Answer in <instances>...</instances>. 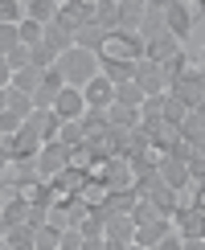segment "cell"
<instances>
[{
    "label": "cell",
    "instance_id": "49",
    "mask_svg": "<svg viewBox=\"0 0 205 250\" xmlns=\"http://www.w3.org/2000/svg\"><path fill=\"white\" fill-rule=\"evenodd\" d=\"M127 250H144V246H136V242H131V246H127Z\"/></svg>",
    "mask_w": 205,
    "mask_h": 250
},
{
    "label": "cell",
    "instance_id": "31",
    "mask_svg": "<svg viewBox=\"0 0 205 250\" xmlns=\"http://www.w3.org/2000/svg\"><path fill=\"white\" fill-rule=\"evenodd\" d=\"M25 21V4L17 0H0V25H20Z\"/></svg>",
    "mask_w": 205,
    "mask_h": 250
},
{
    "label": "cell",
    "instance_id": "12",
    "mask_svg": "<svg viewBox=\"0 0 205 250\" xmlns=\"http://www.w3.org/2000/svg\"><path fill=\"white\" fill-rule=\"evenodd\" d=\"M82 103H86V107H95V111H107L111 103H115V86H111L102 74H95L86 86H82Z\"/></svg>",
    "mask_w": 205,
    "mask_h": 250
},
{
    "label": "cell",
    "instance_id": "10",
    "mask_svg": "<svg viewBox=\"0 0 205 250\" xmlns=\"http://www.w3.org/2000/svg\"><path fill=\"white\" fill-rule=\"evenodd\" d=\"M102 242H119V246L136 242V222H131V213H111L107 226H102Z\"/></svg>",
    "mask_w": 205,
    "mask_h": 250
},
{
    "label": "cell",
    "instance_id": "46",
    "mask_svg": "<svg viewBox=\"0 0 205 250\" xmlns=\"http://www.w3.org/2000/svg\"><path fill=\"white\" fill-rule=\"evenodd\" d=\"M197 70H205V45H201V62H197Z\"/></svg>",
    "mask_w": 205,
    "mask_h": 250
},
{
    "label": "cell",
    "instance_id": "47",
    "mask_svg": "<svg viewBox=\"0 0 205 250\" xmlns=\"http://www.w3.org/2000/svg\"><path fill=\"white\" fill-rule=\"evenodd\" d=\"M4 201H8V197H4V193H0V209H4Z\"/></svg>",
    "mask_w": 205,
    "mask_h": 250
},
{
    "label": "cell",
    "instance_id": "2",
    "mask_svg": "<svg viewBox=\"0 0 205 250\" xmlns=\"http://www.w3.org/2000/svg\"><path fill=\"white\" fill-rule=\"evenodd\" d=\"M144 58V41L140 33H107V45L99 49L102 66H136Z\"/></svg>",
    "mask_w": 205,
    "mask_h": 250
},
{
    "label": "cell",
    "instance_id": "17",
    "mask_svg": "<svg viewBox=\"0 0 205 250\" xmlns=\"http://www.w3.org/2000/svg\"><path fill=\"white\" fill-rule=\"evenodd\" d=\"M177 54H181V41L172 37V33H164V37H156V41H148V45H144V58H148V62H156V66L172 62Z\"/></svg>",
    "mask_w": 205,
    "mask_h": 250
},
{
    "label": "cell",
    "instance_id": "37",
    "mask_svg": "<svg viewBox=\"0 0 205 250\" xmlns=\"http://www.w3.org/2000/svg\"><path fill=\"white\" fill-rule=\"evenodd\" d=\"M20 127H25V119H20V115H13V111H0V135H17Z\"/></svg>",
    "mask_w": 205,
    "mask_h": 250
},
{
    "label": "cell",
    "instance_id": "4",
    "mask_svg": "<svg viewBox=\"0 0 205 250\" xmlns=\"http://www.w3.org/2000/svg\"><path fill=\"white\" fill-rule=\"evenodd\" d=\"M41 152V140L29 127H20L17 135H4V160L8 164H33Z\"/></svg>",
    "mask_w": 205,
    "mask_h": 250
},
{
    "label": "cell",
    "instance_id": "27",
    "mask_svg": "<svg viewBox=\"0 0 205 250\" xmlns=\"http://www.w3.org/2000/svg\"><path fill=\"white\" fill-rule=\"evenodd\" d=\"M58 144L62 148H82L86 144V135H82V127H78V119H62V131H58Z\"/></svg>",
    "mask_w": 205,
    "mask_h": 250
},
{
    "label": "cell",
    "instance_id": "29",
    "mask_svg": "<svg viewBox=\"0 0 205 250\" xmlns=\"http://www.w3.org/2000/svg\"><path fill=\"white\" fill-rule=\"evenodd\" d=\"M115 103H119V107H131V111H140V103H144V90L136 86V82H123V86H115Z\"/></svg>",
    "mask_w": 205,
    "mask_h": 250
},
{
    "label": "cell",
    "instance_id": "32",
    "mask_svg": "<svg viewBox=\"0 0 205 250\" xmlns=\"http://www.w3.org/2000/svg\"><path fill=\"white\" fill-rule=\"evenodd\" d=\"M8 111L20 115V119H29V115H33V99L20 95V90H8Z\"/></svg>",
    "mask_w": 205,
    "mask_h": 250
},
{
    "label": "cell",
    "instance_id": "45",
    "mask_svg": "<svg viewBox=\"0 0 205 250\" xmlns=\"http://www.w3.org/2000/svg\"><path fill=\"white\" fill-rule=\"evenodd\" d=\"M8 107V90H0V111H4Z\"/></svg>",
    "mask_w": 205,
    "mask_h": 250
},
{
    "label": "cell",
    "instance_id": "15",
    "mask_svg": "<svg viewBox=\"0 0 205 250\" xmlns=\"http://www.w3.org/2000/svg\"><path fill=\"white\" fill-rule=\"evenodd\" d=\"M82 111H86V103H82V90L62 86V90H58V99H54V115H58V119H78Z\"/></svg>",
    "mask_w": 205,
    "mask_h": 250
},
{
    "label": "cell",
    "instance_id": "36",
    "mask_svg": "<svg viewBox=\"0 0 205 250\" xmlns=\"http://www.w3.org/2000/svg\"><path fill=\"white\" fill-rule=\"evenodd\" d=\"M17 45H20V37H17V25H0V58H4V54H13Z\"/></svg>",
    "mask_w": 205,
    "mask_h": 250
},
{
    "label": "cell",
    "instance_id": "33",
    "mask_svg": "<svg viewBox=\"0 0 205 250\" xmlns=\"http://www.w3.org/2000/svg\"><path fill=\"white\" fill-rule=\"evenodd\" d=\"M17 37H20V45H41V25L25 17V21L17 25Z\"/></svg>",
    "mask_w": 205,
    "mask_h": 250
},
{
    "label": "cell",
    "instance_id": "9",
    "mask_svg": "<svg viewBox=\"0 0 205 250\" xmlns=\"http://www.w3.org/2000/svg\"><path fill=\"white\" fill-rule=\"evenodd\" d=\"M156 176H160V185H168V189H177L184 193L189 189V168H184V160H177V156H160V164H156Z\"/></svg>",
    "mask_w": 205,
    "mask_h": 250
},
{
    "label": "cell",
    "instance_id": "22",
    "mask_svg": "<svg viewBox=\"0 0 205 250\" xmlns=\"http://www.w3.org/2000/svg\"><path fill=\"white\" fill-rule=\"evenodd\" d=\"M58 13H62V0H29V4H25V17H29V21H37L41 29L54 25Z\"/></svg>",
    "mask_w": 205,
    "mask_h": 250
},
{
    "label": "cell",
    "instance_id": "7",
    "mask_svg": "<svg viewBox=\"0 0 205 250\" xmlns=\"http://www.w3.org/2000/svg\"><path fill=\"white\" fill-rule=\"evenodd\" d=\"M66 164H70V152L54 140V144H41V152H37L33 168H37V176H41V181H49V176H58L62 168H66Z\"/></svg>",
    "mask_w": 205,
    "mask_h": 250
},
{
    "label": "cell",
    "instance_id": "11",
    "mask_svg": "<svg viewBox=\"0 0 205 250\" xmlns=\"http://www.w3.org/2000/svg\"><path fill=\"white\" fill-rule=\"evenodd\" d=\"M172 222L181 226V238H205V209L201 205H177Z\"/></svg>",
    "mask_w": 205,
    "mask_h": 250
},
{
    "label": "cell",
    "instance_id": "40",
    "mask_svg": "<svg viewBox=\"0 0 205 250\" xmlns=\"http://www.w3.org/2000/svg\"><path fill=\"white\" fill-rule=\"evenodd\" d=\"M82 242H86V238H82V234H78V226H74V230H62L58 250H82Z\"/></svg>",
    "mask_w": 205,
    "mask_h": 250
},
{
    "label": "cell",
    "instance_id": "19",
    "mask_svg": "<svg viewBox=\"0 0 205 250\" xmlns=\"http://www.w3.org/2000/svg\"><path fill=\"white\" fill-rule=\"evenodd\" d=\"M164 234H172V222H168V217H156V222H144V226H136V246L152 250V246H156Z\"/></svg>",
    "mask_w": 205,
    "mask_h": 250
},
{
    "label": "cell",
    "instance_id": "42",
    "mask_svg": "<svg viewBox=\"0 0 205 250\" xmlns=\"http://www.w3.org/2000/svg\"><path fill=\"white\" fill-rule=\"evenodd\" d=\"M0 90H13V70H8L4 58H0Z\"/></svg>",
    "mask_w": 205,
    "mask_h": 250
},
{
    "label": "cell",
    "instance_id": "41",
    "mask_svg": "<svg viewBox=\"0 0 205 250\" xmlns=\"http://www.w3.org/2000/svg\"><path fill=\"white\" fill-rule=\"evenodd\" d=\"M152 250H184V238H181V234H164Z\"/></svg>",
    "mask_w": 205,
    "mask_h": 250
},
{
    "label": "cell",
    "instance_id": "18",
    "mask_svg": "<svg viewBox=\"0 0 205 250\" xmlns=\"http://www.w3.org/2000/svg\"><path fill=\"white\" fill-rule=\"evenodd\" d=\"M144 13H148V0H119V29L115 33H136Z\"/></svg>",
    "mask_w": 205,
    "mask_h": 250
},
{
    "label": "cell",
    "instance_id": "1",
    "mask_svg": "<svg viewBox=\"0 0 205 250\" xmlns=\"http://www.w3.org/2000/svg\"><path fill=\"white\" fill-rule=\"evenodd\" d=\"M54 70H58V78L66 82V86L82 90L90 78L99 74V58H95V54H86V49H70V54H62V58L54 62Z\"/></svg>",
    "mask_w": 205,
    "mask_h": 250
},
{
    "label": "cell",
    "instance_id": "38",
    "mask_svg": "<svg viewBox=\"0 0 205 250\" xmlns=\"http://www.w3.org/2000/svg\"><path fill=\"white\" fill-rule=\"evenodd\" d=\"M156 209H152V201H144V197H140V201H136V209H131V222H136V226H144V222H156Z\"/></svg>",
    "mask_w": 205,
    "mask_h": 250
},
{
    "label": "cell",
    "instance_id": "21",
    "mask_svg": "<svg viewBox=\"0 0 205 250\" xmlns=\"http://www.w3.org/2000/svg\"><path fill=\"white\" fill-rule=\"evenodd\" d=\"M102 45H107V29H102V25H82L74 33V49H86V54L99 58Z\"/></svg>",
    "mask_w": 205,
    "mask_h": 250
},
{
    "label": "cell",
    "instance_id": "5",
    "mask_svg": "<svg viewBox=\"0 0 205 250\" xmlns=\"http://www.w3.org/2000/svg\"><path fill=\"white\" fill-rule=\"evenodd\" d=\"M131 82L144 90V99H156V95H168V82H164V70L156 66V62L140 58L136 66H131Z\"/></svg>",
    "mask_w": 205,
    "mask_h": 250
},
{
    "label": "cell",
    "instance_id": "25",
    "mask_svg": "<svg viewBox=\"0 0 205 250\" xmlns=\"http://www.w3.org/2000/svg\"><path fill=\"white\" fill-rule=\"evenodd\" d=\"M95 25H102L107 33L119 29V0H99L95 4Z\"/></svg>",
    "mask_w": 205,
    "mask_h": 250
},
{
    "label": "cell",
    "instance_id": "43",
    "mask_svg": "<svg viewBox=\"0 0 205 250\" xmlns=\"http://www.w3.org/2000/svg\"><path fill=\"white\" fill-rule=\"evenodd\" d=\"M184 250H205V238H184Z\"/></svg>",
    "mask_w": 205,
    "mask_h": 250
},
{
    "label": "cell",
    "instance_id": "13",
    "mask_svg": "<svg viewBox=\"0 0 205 250\" xmlns=\"http://www.w3.org/2000/svg\"><path fill=\"white\" fill-rule=\"evenodd\" d=\"M25 127L33 131L41 144H54V140H58V131H62V119L54 115V111H33V115L25 119Z\"/></svg>",
    "mask_w": 205,
    "mask_h": 250
},
{
    "label": "cell",
    "instance_id": "8",
    "mask_svg": "<svg viewBox=\"0 0 205 250\" xmlns=\"http://www.w3.org/2000/svg\"><path fill=\"white\" fill-rule=\"evenodd\" d=\"M54 25L70 29V33H78L82 25H95V0H70V4H62Z\"/></svg>",
    "mask_w": 205,
    "mask_h": 250
},
{
    "label": "cell",
    "instance_id": "44",
    "mask_svg": "<svg viewBox=\"0 0 205 250\" xmlns=\"http://www.w3.org/2000/svg\"><path fill=\"white\" fill-rule=\"evenodd\" d=\"M82 250H102V242H82Z\"/></svg>",
    "mask_w": 205,
    "mask_h": 250
},
{
    "label": "cell",
    "instance_id": "35",
    "mask_svg": "<svg viewBox=\"0 0 205 250\" xmlns=\"http://www.w3.org/2000/svg\"><path fill=\"white\" fill-rule=\"evenodd\" d=\"M184 115H189V111H184L172 95H164V123H177V127H181V123H184Z\"/></svg>",
    "mask_w": 205,
    "mask_h": 250
},
{
    "label": "cell",
    "instance_id": "39",
    "mask_svg": "<svg viewBox=\"0 0 205 250\" xmlns=\"http://www.w3.org/2000/svg\"><path fill=\"white\" fill-rule=\"evenodd\" d=\"M4 62H8V70H13V74H17V70H29V49L17 45L13 54H4Z\"/></svg>",
    "mask_w": 205,
    "mask_h": 250
},
{
    "label": "cell",
    "instance_id": "30",
    "mask_svg": "<svg viewBox=\"0 0 205 250\" xmlns=\"http://www.w3.org/2000/svg\"><path fill=\"white\" fill-rule=\"evenodd\" d=\"M62 242V230H54V226H37L33 230V250H58Z\"/></svg>",
    "mask_w": 205,
    "mask_h": 250
},
{
    "label": "cell",
    "instance_id": "6",
    "mask_svg": "<svg viewBox=\"0 0 205 250\" xmlns=\"http://www.w3.org/2000/svg\"><path fill=\"white\" fill-rule=\"evenodd\" d=\"M168 95L177 99L184 111H197L201 103H205V95H201V70H189L184 78H177V82L168 86Z\"/></svg>",
    "mask_w": 205,
    "mask_h": 250
},
{
    "label": "cell",
    "instance_id": "48",
    "mask_svg": "<svg viewBox=\"0 0 205 250\" xmlns=\"http://www.w3.org/2000/svg\"><path fill=\"white\" fill-rule=\"evenodd\" d=\"M0 250H13V246H8V242H0Z\"/></svg>",
    "mask_w": 205,
    "mask_h": 250
},
{
    "label": "cell",
    "instance_id": "24",
    "mask_svg": "<svg viewBox=\"0 0 205 250\" xmlns=\"http://www.w3.org/2000/svg\"><path fill=\"white\" fill-rule=\"evenodd\" d=\"M107 127H115V131L140 127V111H131V107H119V103H111V107H107Z\"/></svg>",
    "mask_w": 205,
    "mask_h": 250
},
{
    "label": "cell",
    "instance_id": "26",
    "mask_svg": "<svg viewBox=\"0 0 205 250\" xmlns=\"http://www.w3.org/2000/svg\"><path fill=\"white\" fill-rule=\"evenodd\" d=\"M41 78H45V70H33V66H29V70H17V74H13V90H20V95L33 99L37 86H41Z\"/></svg>",
    "mask_w": 205,
    "mask_h": 250
},
{
    "label": "cell",
    "instance_id": "23",
    "mask_svg": "<svg viewBox=\"0 0 205 250\" xmlns=\"http://www.w3.org/2000/svg\"><path fill=\"white\" fill-rule=\"evenodd\" d=\"M78 127H82V135L86 140H99L102 131H107V111H95V107H86L78 115Z\"/></svg>",
    "mask_w": 205,
    "mask_h": 250
},
{
    "label": "cell",
    "instance_id": "34",
    "mask_svg": "<svg viewBox=\"0 0 205 250\" xmlns=\"http://www.w3.org/2000/svg\"><path fill=\"white\" fill-rule=\"evenodd\" d=\"M184 168H189V181H193V185L205 181V152H201V148H193V152H189V160H184Z\"/></svg>",
    "mask_w": 205,
    "mask_h": 250
},
{
    "label": "cell",
    "instance_id": "28",
    "mask_svg": "<svg viewBox=\"0 0 205 250\" xmlns=\"http://www.w3.org/2000/svg\"><path fill=\"white\" fill-rule=\"evenodd\" d=\"M0 242H8L13 250H33V230L17 226V230H0Z\"/></svg>",
    "mask_w": 205,
    "mask_h": 250
},
{
    "label": "cell",
    "instance_id": "16",
    "mask_svg": "<svg viewBox=\"0 0 205 250\" xmlns=\"http://www.w3.org/2000/svg\"><path fill=\"white\" fill-rule=\"evenodd\" d=\"M41 45H45L54 58H62V54H70V49H74V33H70V29H62V25H45V29H41Z\"/></svg>",
    "mask_w": 205,
    "mask_h": 250
},
{
    "label": "cell",
    "instance_id": "3",
    "mask_svg": "<svg viewBox=\"0 0 205 250\" xmlns=\"http://www.w3.org/2000/svg\"><path fill=\"white\" fill-rule=\"evenodd\" d=\"M160 13H164V29H168L177 41H184V37L193 33V25H197V17H193V4H184V0H164Z\"/></svg>",
    "mask_w": 205,
    "mask_h": 250
},
{
    "label": "cell",
    "instance_id": "20",
    "mask_svg": "<svg viewBox=\"0 0 205 250\" xmlns=\"http://www.w3.org/2000/svg\"><path fill=\"white\" fill-rule=\"evenodd\" d=\"M181 140L193 144V148H201V144H205V103H201L197 111H189V115H184V123H181Z\"/></svg>",
    "mask_w": 205,
    "mask_h": 250
},
{
    "label": "cell",
    "instance_id": "14",
    "mask_svg": "<svg viewBox=\"0 0 205 250\" xmlns=\"http://www.w3.org/2000/svg\"><path fill=\"white\" fill-rule=\"evenodd\" d=\"M140 41L148 45V41H156V37H164L168 29H164V13H160V0H148V13H144V21H140Z\"/></svg>",
    "mask_w": 205,
    "mask_h": 250
}]
</instances>
